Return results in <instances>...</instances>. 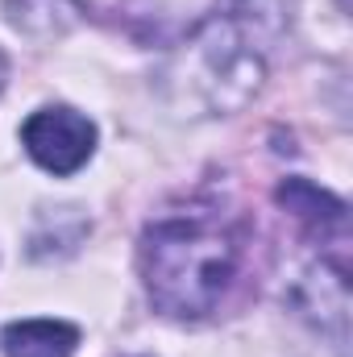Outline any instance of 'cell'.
<instances>
[{"instance_id":"cell-1","label":"cell","mask_w":353,"mask_h":357,"mask_svg":"<svg viewBox=\"0 0 353 357\" xmlns=\"http://www.w3.org/2000/svg\"><path fill=\"white\" fill-rule=\"evenodd\" d=\"M246 241V220L216 199H195L154 216L137 250L150 303L171 320L212 316L241 274Z\"/></svg>"},{"instance_id":"cell-2","label":"cell","mask_w":353,"mask_h":357,"mask_svg":"<svg viewBox=\"0 0 353 357\" xmlns=\"http://www.w3.org/2000/svg\"><path fill=\"white\" fill-rule=\"evenodd\" d=\"M21 142L42 171L75 175L96 154V125L67 104H50V108H38L21 125Z\"/></svg>"},{"instance_id":"cell-3","label":"cell","mask_w":353,"mask_h":357,"mask_svg":"<svg viewBox=\"0 0 353 357\" xmlns=\"http://www.w3.org/2000/svg\"><path fill=\"white\" fill-rule=\"evenodd\" d=\"M278 204L295 216V220H303L312 233H337V237H345V225H350V208H345V199H337V195H329L324 187H316V183H308V178H287L283 187H278Z\"/></svg>"},{"instance_id":"cell-4","label":"cell","mask_w":353,"mask_h":357,"mask_svg":"<svg viewBox=\"0 0 353 357\" xmlns=\"http://www.w3.org/2000/svg\"><path fill=\"white\" fill-rule=\"evenodd\" d=\"M4 357H71L80 345V328L63 320H17L0 337Z\"/></svg>"},{"instance_id":"cell-5","label":"cell","mask_w":353,"mask_h":357,"mask_svg":"<svg viewBox=\"0 0 353 357\" xmlns=\"http://www.w3.org/2000/svg\"><path fill=\"white\" fill-rule=\"evenodd\" d=\"M80 0H8V21L25 33H63L71 21H80Z\"/></svg>"},{"instance_id":"cell-6","label":"cell","mask_w":353,"mask_h":357,"mask_svg":"<svg viewBox=\"0 0 353 357\" xmlns=\"http://www.w3.org/2000/svg\"><path fill=\"white\" fill-rule=\"evenodd\" d=\"M4 75H8V63H4V54H0V88H4Z\"/></svg>"}]
</instances>
